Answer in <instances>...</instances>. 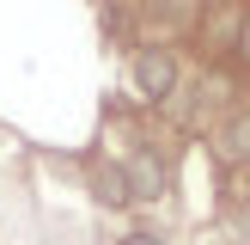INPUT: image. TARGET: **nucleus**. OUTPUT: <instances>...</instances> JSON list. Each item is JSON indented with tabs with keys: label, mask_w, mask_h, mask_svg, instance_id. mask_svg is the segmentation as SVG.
Wrapping results in <instances>:
<instances>
[{
	"label": "nucleus",
	"mask_w": 250,
	"mask_h": 245,
	"mask_svg": "<svg viewBox=\"0 0 250 245\" xmlns=\"http://www.w3.org/2000/svg\"><path fill=\"white\" fill-rule=\"evenodd\" d=\"M134 86H141V98H171V86H177V55H171V49H141V55H134Z\"/></svg>",
	"instance_id": "nucleus-1"
},
{
	"label": "nucleus",
	"mask_w": 250,
	"mask_h": 245,
	"mask_svg": "<svg viewBox=\"0 0 250 245\" xmlns=\"http://www.w3.org/2000/svg\"><path fill=\"white\" fill-rule=\"evenodd\" d=\"M122 178H128V202H159V196H165V159H159L153 147H141V153L122 166Z\"/></svg>",
	"instance_id": "nucleus-2"
},
{
	"label": "nucleus",
	"mask_w": 250,
	"mask_h": 245,
	"mask_svg": "<svg viewBox=\"0 0 250 245\" xmlns=\"http://www.w3.org/2000/svg\"><path fill=\"white\" fill-rule=\"evenodd\" d=\"M220 147H226V159H250V117H232L226 135H220Z\"/></svg>",
	"instance_id": "nucleus-3"
},
{
	"label": "nucleus",
	"mask_w": 250,
	"mask_h": 245,
	"mask_svg": "<svg viewBox=\"0 0 250 245\" xmlns=\"http://www.w3.org/2000/svg\"><path fill=\"white\" fill-rule=\"evenodd\" d=\"M98 202H110V208H122V202H128V178H122L116 166H104V172H98Z\"/></svg>",
	"instance_id": "nucleus-4"
},
{
	"label": "nucleus",
	"mask_w": 250,
	"mask_h": 245,
	"mask_svg": "<svg viewBox=\"0 0 250 245\" xmlns=\"http://www.w3.org/2000/svg\"><path fill=\"white\" fill-rule=\"evenodd\" d=\"M116 245H165V239H159V233H122Z\"/></svg>",
	"instance_id": "nucleus-5"
}]
</instances>
